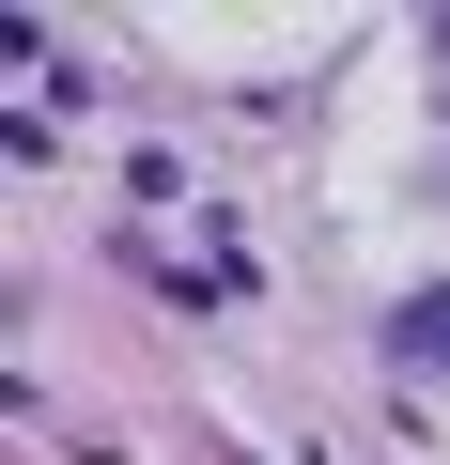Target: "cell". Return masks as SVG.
<instances>
[{"mask_svg": "<svg viewBox=\"0 0 450 465\" xmlns=\"http://www.w3.org/2000/svg\"><path fill=\"white\" fill-rule=\"evenodd\" d=\"M388 357H404V372H450V295H404V311H388Z\"/></svg>", "mask_w": 450, "mask_h": 465, "instance_id": "cell-1", "label": "cell"}]
</instances>
